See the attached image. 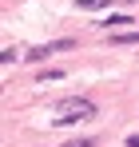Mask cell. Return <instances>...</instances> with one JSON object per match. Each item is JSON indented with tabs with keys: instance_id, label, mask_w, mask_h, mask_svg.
I'll return each instance as SVG.
<instances>
[{
	"instance_id": "2",
	"label": "cell",
	"mask_w": 139,
	"mask_h": 147,
	"mask_svg": "<svg viewBox=\"0 0 139 147\" xmlns=\"http://www.w3.org/2000/svg\"><path fill=\"white\" fill-rule=\"evenodd\" d=\"M76 48V40H52V44H40V48H28V64H40L48 56H56V52H68Z\"/></svg>"
},
{
	"instance_id": "7",
	"label": "cell",
	"mask_w": 139,
	"mask_h": 147,
	"mask_svg": "<svg viewBox=\"0 0 139 147\" xmlns=\"http://www.w3.org/2000/svg\"><path fill=\"white\" fill-rule=\"evenodd\" d=\"M64 147H95V139H72V143H64Z\"/></svg>"
},
{
	"instance_id": "6",
	"label": "cell",
	"mask_w": 139,
	"mask_h": 147,
	"mask_svg": "<svg viewBox=\"0 0 139 147\" xmlns=\"http://www.w3.org/2000/svg\"><path fill=\"white\" fill-rule=\"evenodd\" d=\"M119 24H135V20H131V16H107V20H103V28H119Z\"/></svg>"
},
{
	"instance_id": "1",
	"label": "cell",
	"mask_w": 139,
	"mask_h": 147,
	"mask_svg": "<svg viewBox=\"0 0 139 147\" xmlns=\"http://www.w3.org/2000/svg\"><path fill=\"white\" fill-rule=\"evenodd\" d=\"M92 115H95V103L88 96H64L56 103V123H64V127H72L80 119H92Z\"/></svg>"
},
{
	"instance_id": "4",
	"label": "cell",
	"mask_w": 139,
	"mask_h": 147,
	"mask_svg": "<svg viewBox=\"0 0 139 147\" xmlns=\"http://www.w3.org/2000/svg\"><path fill=\"white\" fill-rule=\"evenodd\" d=\"M76 4H80L84 12H99V8H107L111 0H76Z\"/></svg>"
},
{
	"instance_id": "5",
	"label": "cell",
	"mask_w": 139,
	"mask_h": 147,
	"mask_svg": "<svg viewBox=\"0 0 139 147\" xmlns=\"http://www.w3.org/2000/svg\"><path fill=\"white\" fill-rule=\"evenodd\" d=\"M48 80H64V68H44L40 72V84H48Z\"/></svg>"
},
{
	"instance_id": "3",
	"label": "cell",
	"mask_w": 139,
	"mask_h": 147,
	"mask_svg": "<svg viewBox=\"0 0 139 147\" xmlns=\"http://www.w3.org/2000/svg\"><path fill=\"white\" fill-rule=\"evenodd\" d=\"M111 44H119V48H139V32H111Z\"/></svg>"
},
{
	"instance_id": "8",
	"label": "cell",
	"mask_w": 139,
	"mask_h": 147,
	"mask_svg": "<svg viewBox=\"0 0 139 147\" xmlns=\"http://www.w3.org/2000/svg\"><path fill=\"white\" fill-rule=\"evenodd\" d=\"M127 147H139V135H131V139H127Z\"/></svg>"
}]
</instances>
